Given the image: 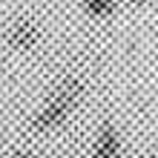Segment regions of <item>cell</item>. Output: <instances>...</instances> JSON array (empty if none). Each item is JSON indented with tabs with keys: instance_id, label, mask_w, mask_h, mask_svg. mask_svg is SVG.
<instances>
[{
	"instance_id": "obj_1",
	"label": "cell",
	"mask_w": 158,
	"mask_h": 158,
	"mask_svg": "<svg viewBox=\"0 0 158 158\" xmlns=\"http://www.w3.org/2000/svg\"><path fill=\"white\" fill-rule=\"evenodd\" d=\"M81 92H83V83L78 78H63L52 89V95L43 101V106L32 115V129L35 132H49V129L60 127L81 101Z\"/></svg>"
},
{
	"instance_id": "obj_2",
	"label": "cell",
	"mask_w": 158,
	"mask_h": 158,
	"mask_svg": "<svg viewBox=\"0 0 158 158\" xmlns=\"http://www.w3.org/2000/svg\"><path fill=\"white\" fill-rule=\"evenodd\" d=\"M40 40V26L32 17H15L6 29V43L12 49H32Z\"/></svg>"
},
{
	"instance_id": "obj_3",
	"label": "cell",
	"mask_w": 158,
	"mask_h": 158,
	"mask_svg": "<svg viewBox=\"0 0 158 158\" xmlns=\"http://www.w3.org/2000/svg\"><path fill=\"white\" fill-rule=\"evenodd\" d=\"M118 155H121V135L112 124H104L98 129V138H95L89 158H118Z\"/></svg>"
},
{
	"instance_id": "obj_4",
	"label": "cell",
	"mask_w": 158,
	"mask_h": 158,
	"mask_svg": "<svg viewBox=\"0 0 158 158\" xmlns=\"http://www.w3.org/2000/svg\"><path fill=\"white\" fill-rule=\"evenodd\" d=\"M83 12L92 17H109L115 12V0H83Z\"/></svg>"
},
{
	"instance_id": "obj_5",
	"label": "cell",
	"mask_w": 158,
	"mask_h": 158,
	"mask_svg": "<svg viewBox=\"0 0 158 158\" xmlns=\"http://www.w3.org/2000/svg\"><path fill=\"white\" fill-rule=\"evenodd\" d=\"M9 158H38V155H35V152H12Z\"/></svg>"
},
{
	"instance_id": "obj_6",
	"label": "cell",
	"mask_w": 158,
	"mask_h": 158,
	"mask_svg": "<svg viewBox=\"0 0 158 158\" xmlns=\"http://www.w3.org/2000/svg\"><path fill=\"white\" fill-rule=\"evenodd\" d=\"M132 3H138V6H147V3H152V0H132Z\"/></svg>"
},
{
	"instance_id": "obj_7",
	"label": "cell",
	"mask_w": 158,
	"mask_h": 158,
	"mask_svg": "<svg viewBox=\"0 0 158 158\" xmlns=\"http://www.w3.org/2000/svg\"><path fill=\"white\" fill-rule=\"evenodd\" d=\"M147 158H158V155H155V152H150V155H147Z\"/></svg>"
}]
</instances>
